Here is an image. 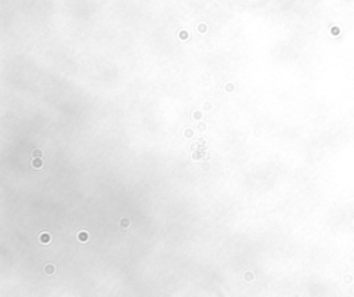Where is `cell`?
<instances>
[{
    "mask_svg": "<svg viewBox=\"0 0 354 297\" xmlns=\"http://www.w3.org/2000/svg\"><path fill=\"white\" fill-rule=\"evenodd\" d=\"M39 241H40V243H43V245L50 243V235L47 232H42L40 233V236H39Z\"/></svg>",
    "mask_w": 354,
    "mask_h": 297,
    "instance_id": "1",
    "label": "cell"
},
{
    "mask_svg": "<svg viewBox=\"0 0 354 297\" xmlns=\"http://www.w3.org/2000/svg\"><path fill=\"white\" fill-rule=\"evenodd\" d=\"M44 272H46L47 275H53L54 272H55V267L51 265V264H47L46 267H44Z\"/></svg>",
    "mask_w": 354,
    "mask_h": 297,
    "instance_id": "2",
    "label": "cell"
},
{
    "mask_svg": "<svg viewBox=\"0 0 354 297\" xmlns=\"http://www.w3.org/2000/svg\"><path fill=\"white\" fill-rule=\"evenodd\" d=\"M78 239H79L80 242H87V239H89V235L84 231H82V232H79L78 233Z\"/></svg>",
    "mask_w": 354,
    "mask_h": 297,
    "instance_id": "3",
    "label": "cell"
}]
</instances>
